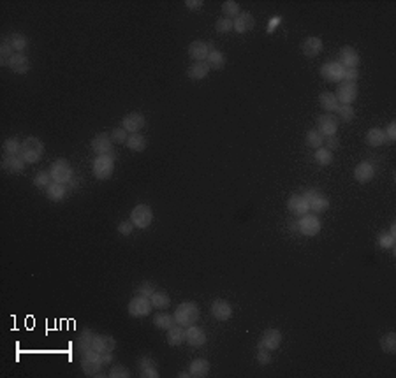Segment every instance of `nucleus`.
<instances>
[{
    "mask_svg": "<svg viewBox=\"0 0 396 378\" xmlns=\"http://www.w3.org/2000/svg\"><path fill=\"white\" fill-rule=\"evenodd\" d=\"M127 137H129V132H127L123 127H118V128H115V130L111 132V139H113L115 142H118V144L125 142Z\"/></svg>",
    "mask_w": 396,
    "mask_h": 378,
    "instance_id": "obj_51",
    "label": "nucleus"
},
{
    "mask_svg": "<svg viewBox=\"0 0 396 378\" xmlns=\"http://www.w3.org/2000/svg\"><path fill=\"white\" fill-rule=\"evenodd\" d=\"M7 67L16 74H27L30 69V60L25 53H14L7 62Z\"/></svg>",
    "mask_w": 396,
    "mask_h": 378,
    "instance_id": "obj_17",
    "label": "nucleus"
},
{
    "mask_svg": "<svg viewBox=\"0 0 396 378\" xmlns=\"http://www.w3.org/2000/svg\"><path fill=\"white\" fill-rule=\"evenodd\" d=\"M210 72V65L206 62H195L188 67L187 74L190 80H205Z\"/></svg>",
    "mask_w": 396,
    "mask_h": 378,
    "instance_id": "obj_30",
    "label": "nucleus"
},
{
    "mask_svg": "<svg viewBox=\"0 0 396 378\" xmlns=\"http://www.w3.org/2000/svg\"><path fill=\"white\" fill-rule=\"evenodd\" d=\"M145 116L141 115V113H129V115L123 116L122 120V127L125 128L129 134H138L139 130H141L143 127H145Z\"/></svg>",
    "mask_w": 396,
    "mask_h": 378,
    "instance_id": "obj_16",
    "label": "nucleus"
},
{
    "mask_svg": "<svg viewBox=\"0 0 396 378\" xmlns=\"http://www.w3.org/2000/svg\"><path fill=\"white\" fill-rule=\"evenodd\" d=\"M287 209L296 216H303V215H306V213H310L308 201L305 199V195H298V194L292 195V197H289Z\"/></svg>",
    "mask_w": 396,
    "mask_h": 378,
    "instance_id": "obj_15",
    "label": "nucleus"
},
{
    "mask_svg": "<svg viewBox=\"0 0 396 378\" xmlns=\"http://www.w3.org/2000/svg\"><path fill=\"white\" fill-rule=\"evenodd\" d=\"M153 292H155V285H153L152 281H143V283L136 288V294L145 295V297H152Z\"/></svg>",
    "mask_w": 396,
    "mask_h": 378,
    "instance_id": "obj_48",
    "label": "nucleus"
},
{
    "mask_svg": "<svg viewBox=\"0 0 396 378\" xmlns=\"http://www.w3.org/2000/svg\"><path fill=\"white\" fill-rule=\"evenodd\" d=\"M127 148L132 149V152H143L146 148V139L143 137L141 134H130L125 141Z\"/></svg>",
    "mask_w": 396,
    "mask_h": 378,
    "instance_id": "obj_36",
    "label": "nucleus"
},
{
    "mask_svg": "<svg viewBox=\"0 0 396 378\" xmlns=\"http://www.w3.org/2000/svg\"><path fill=\"white\" fill-rule=\"evenodd\" d=\"M255 359H257V362L261 366H266L271 362V355H270V350H266V348H259L257 350V355H255Z\"/></svg>",
    "mask_w": 396,
    "mask_h": 378,
    "instance_id": "obj_52",
    "label": "nucleus"
},
{
    "mask_svg": "<svg viewBox=\"0 0 396 378\" xmlns=\"http://www.w3.org/2000/svg\"><path fill=\"white\" fill-rule=\"evenodd\" d=\"M206 63L210 65V69H222L224 65H226V56H224L222 51H219V49L213 48L212 51H210L208 58H206Z\"/></svg>",
    "mask_w": 396,
    "mask_h": 378,
    "instance_id": "obj_35",
    "label": "nucleus"
},
{
    "mask_svg": "<svg viewBox=\"0 0 396 378\" xmlns=\"http://www.w3.org/2000/svg\"><path fill=\"white\" fill-rule=\"evenodd\" d=\"M108 376L109 378H129L130 373H129V369H127L125 366L116 364V366H113V368H111V371L108 373Z\"/></svg>",
    "mask_w": 396,
    "mask_h": 378,
    "instance_id": "obj_49",
    "label": "nucleus"
},
{
    "mask_svg": "<svg viewBox=\"0 0 396 378\" xmlns=\"http://www.w3.org/2000/svg\"><path fill=\"white\" fill-rule=\"evenodd\" d=\"M113 148V139L109 134L106 132H101L97 134L94 139H92V149H94L97 155H104V153H111Z\"/></svg>",
    "mask_w": 396,
    "mask_h": 378,
    "instance_id": "obj_18",
    "label": "nucleus"
},
{
    "mask_svg": "<svg viewBox=\"0 0 396 378\" xmlns=\"http://www.w3.org/2000/svg\"><path fill=\"white\" fill-rule=\"evenodd\" d=\"M185 7H188L190 11H197L203 7V2L201 0H185Z\"/></svg>",
    "mask_w": 396,
    "mask_h": 378,
    "instance_id": "obj_57",
    "label": "nucleus"
},
{
    "mask_svg": "<svg viewBox=\"0 0 396 378\" xmlns=\"http://www.w3.org/2000/svg\"><path fill=\"white\" fill-rule=\"evenodd\" d=\"M298 229L299 233L303 234V236H317V234L320 233V220L319 216L315 215H310V213H306V215H303L301 218H299L298 222Z\"/></svg>",
    "mask_w": 396,
    "mask_h": 378,
    "instance_id": "obj_8",
    "label": "nucleus"
},
{
    "mask_svg": "<svg viewBox=\"0 0 396 378\" xmlns=\"http://www.w3.org/2000/svg\"><path fill=\"white\" fill-rule=\"evenodd\" d=\"M81 368H83L85 375L88 376L99 375V371L104 368L101 362V354L95 350H88L87 354H83L81 355Z\"/></svg>",
    "mask_w": 396,
    "mask_h": 378,
    "instance_id": "obj_6",
    "label": "nucleus"
},
{
    "mask_svg": "<svg viewBox=\"0 0 396 378\" xmlns=\"http://www.w3.org/2000/svg\"><path fill=\"white\" fill-rule=\"evenodd\" d=\"M115 347H116V341L113 336H108V334H95L92 350L99 352V354H106V352L115 350Z\"/></svg>",
    "mask_w": 396,
    "mask_h": 378,
    "instance_id": "obj_20",
    "label": "nucleus"
},
{
    "mask_svg": "<svg viewBox=\"0 0 396 378\" xmlns=\"http://www.w3.org/2000/svg\"><path fill=\"white\" fill-rule=\"evenodd\" d=\"M301 49H303V53L308 56V58H313V56H317L320 51H322V39L312 35V37L305 39Z\"/></svg>",
    "mask_w": 396,
    "mask_h": 378,
    "instance_id": "obj_27",
    "label": "nucleus"
},
{
    "mask_svg": "<svg viewBox=\"0 0 396 378\" xmlns=\"http://www.w3.org/2000/svg\"><path fill=\"white\" fill-rule=\"evenodd\" d=\"M44 155V142L41 141L39 137H27L23 142H21V152L20 157L25 160L27 164H35L42 159Z\"/></svg>",
    "mask_w": 396,
    "mask_h": 378,
    "instance_id": "obj_2",
    "label": "nucleus"
},
{
    "mask_svg": "<svg viewBox=\"0 0 396 378\" xmlns=\"http://www.w3.org/2000/svg\"><path fill=\"white\" fill-rule=\"evenodd\" d=\"M384 134H386V137H387V142H393L396 139V123L391 122L389 127H387V130H384Z\"/></svg>",
    "mask_w": 396,
    "mask_h": 378,
    "instance_id": "obj_55",
    "label": "nucleus"
},
{
    "mask_svg": "<svg viewBox=\"0 0 396 378\" xmlns=\"http://www.w3.org/2000/svg\"><path fill=\"white\" fill-rule=\"evenodd\" d=\"M153 324H155L157 327H160V329H171V327L174 326V317L167 315V313H160V315H157L155 319H153Z\"/></svg>",
    "mask_w": 396,
    "mask_h": 378,
    "instance_id": "obj_43",
    "label": "nucleus"
},
{
    "mask_svg": "<svg viewBox=\"0 0 396 378\" xmlns=\"http://www.w3.org/2000/svg\"><path fill=\"white\" fill-rule=\"evenodd\" d=\"M358 76H359V72L356 67H347V69L344 67V80L342 81H352V83H356Z\"/></svg>",
    "mask_w": 396,
    "mask_h": 378,
    "instance_id": "obj_53",
    "label": "nucleus"
},
{
    "mask_svg": "<svg viewBox=\"0 0 396 378\" xmlns=\"http://www.w3.org/2000/svg\"><path fill=\"white\" fill-rule=\"evenodd\" d=\"M132 229H134V223L129 222V220L118 223V233L122 234V236H129V234L132 233Z\"/></svg>",
    "mask_w": 396,
    "mask_h": 378,
    "instance_id": "obj_54",
    "label": "nucleus"
},
{
    "mask_svg": "<svg viewBox=\"0 0 396 378\" xmlns=\"http://www.w3.org/2000/svg\"><path fill=\"white\" fill-rule=\"evenodd\" d=\"M178 376H180V378H183V376L187 378V376H190V375H188V371H187V373H180V375H178Z\"/></svg>",
    "mask_w": 396,
    "mask_h": 378,
    "instance_id": "obj_61",
    "label": "nucleus"
},
{
    "mask_svg": "<svg viewBox=\"0 0 396 378\" xmlns=\"http://www.w3.org/2000/svg\"><path fill=\"white\" fill-rule=\"evenodd\" d=\"M185 341L190 347H203L206 343V333L194 324V326L187 327V331H185Z\"/></svg>",
    "mask_w": 396,
    "mask_h": 378,
    "instance_id": "obj_21",
    "label": "nucleus"
},
{
    "mask_svg": "<svg viewBox=\"0 0 396 378\" xmlns=\"http://www.w3.org/2000/svg\"><path fill=\"white\" fill-rule=\"evenodd\" d=\"M222 13H224V18L234 20V18L240 14V4L234 2V0H227V2L222 4Z\"/></svg>",
    "mask_w": 396,
    "mask_h": 378,
    "instance_id": "obj_41",
    "label": "nucleus"
},
{
    "mask_svg": "<svg viewBox=\"0 0 396 378\" xmlns=\"http://www.w3.org/2000/svg\"><path fill=\"white\" fill-rule=\"evenodd\" d=\"M20 152H21V142L18 141V139H14V137L6 139V142H4V153H6L7 157L20 155Z\"/></svg>",
    "mask_w": 396,
    "mask_h": 378,
    "instance_id": "obj_42",
    "label": "nucleus"
},
{
    "mask_svg": "<svg viewBox=\"0 0 396 378\" xmlns=\"http://www.w3.org/2000/svg\"><path fill=\"white\" fill-rule=\"evenodd\" d=\"M319 102H320V106H322V108L326 109L327 113H335L338 108H340V102H338L337 95L329 94V92H324V94H320Z\"/></svg>",
    "mask_w": 396,
    "mask_h": 378,
    "instance_id": "obj_33",
    "label": "nucleus"
},
{
    "mask_svg": "<svg viewBox=\"0 0 396 378\" xmlns=\"http://www.w3.org/2000/svg\"><path fill=\"white\" fill-rule=\"evenodd\" d=\"M113 361V352H106V354H101V362L102 366L109 364V362Z\"/></svg>",
    "mask_w": 396,
    "mask_h": 378,
    "instance_id": "obj_59",
    "label": "nucleus"
},
{
    "mask_svg": "<svg viewBox=\"0 0 396 378\" xmlns=\"http://www.w3.org/2000/svg\"><path fill=\"white\" fill-rule=\"evenodd\" d=\"M212 49H213V46L208 44V42L194 41L188 44V56H190L192 60H195V62H206V58H208Z\"/></svg>",
    "mask_w": 396,
    "mask_h": 378,
    "instance_id": "obj_11",
    "label": "nucleus"
},
{
    "mask_svg": "<svg viewBox=\"0 0 396 378\" xmlns=\"http://www.w3.org/2000/svg\"><path fill=\"white\" fill-rule=\"evenodd\" d=\"M174 322L181 327H190L199 320V306L192 301H185L174 310Z\"/></svg>",
    "mask_w": 396,
    "mask_h": 378,
    "instance_id": "obj_1",
    "label": "nucleus"
},
{
    "mask_svg": "<svg viewBox=\"0 0 396 378\" xmlns=\"http://www.w3.org/2000/svg\"><path fill=\"white\" fill-rule=\"evenodd\" d=\"M9 42H11V46H13V49L16 53H23L25 49H27V46H28V39L25 37L23 34H11L9 37Z\"/></svg>",
    "mask_w": 396,
    "mask_h": 378,
    "instance_id": "obj_37",
    "label": "nucleus"
},
{
    "mask_svg": "<svg viewBox=\"0 0 396 378\" xmlns=\"http://www.w3.org/2000/svg\"><path fill=\"white\" fill-rule=\"evenodd\" d=\"M94 338H95V334L92 333V331H83V333H81L80 336H78L76 345H78V350H80L81 355L87 354L88 350H92V345H94Z\"/></svg>",
    "mask_w": 396,
    "mask_h": 378,
    "instance_id": "obj_31",
    "label": "nucleus"
},
{
    "mask_svg": "<svg viewBox=\"0 0 396 378\" xmlns=\"http://www.w3.org/2000/svg\"><path fill=\"white\" fill-rule=\"evenodd\" d=\"M25 160L21 159L20 155H14V157H4L2 160V169L4 171H9V173H21L25 169Z\"/></svg>",
    "mask_w": 396,
    "mask_h": 378,
    "instance_id": "obj_28",
    "label": "nucleus"
},
{
    "mask_svg": "<svg viewBox=\"0 0 396 378\" xmlns=\"http://www.w3.org/2000/svg\"><path fill=\"white\" fill-rule=\"evenodd\" d=\"M153 305L150 301V297H145V295H138L130 299L129 303V313L132 317H145L152 312Z\"/></svg>",
    "mask_w": 396,
    "mask_h": 378,
    "instance_id": "obj_10",
    "label": "nucleus"
},
{
    "mask_svg": "<svg viewBox=\"0 0 396 378\" xmlns=\"http://www.w3.org/2000/svg\"><path fill=\"white\" fill-rule=\"evenodd\" d=\"M306 144L312 146V148H320L324 144V137L319 134L317 128H312V130L306 132Z\"/></svg>",
    "mask_w": 396,
    "mask_h": 378,
    "instance_id": "obj_44",
    "label": "nucleus"
},
{
    "mask_svg": "<svg viewBox=\"0 0 396 378\" xmlns=\"http://www.w3.org/2000/svg\"><path fill=\"white\" fill-rule=\"evenodd\" d=\"M65 192H67L65 185L56 183V181H51V183L46 187V197H48L49 201L58 202V201H62V199L65 197Z\"/></svg>",
    "mask_w": 396,
    "mask_h": 378,
    "instance_id": "obj_29",
    "label": "nucleus"
},
{
    "mask_svg": "<svg viewBox=\"0 0 396 378\" xmlns=\"http://www.w3.org/2000/svg\"><path fill=\"white\" fill-rule=\"evenodd\" d=\"M150 301H152V305L155 306V308L164 310V308H167V306H169L171 299H169V295H167L166 292L155 290V292L152 294V297H150Z\"/></svg>",
    "mask_w": 396,
    "mask_h": 378,
    "instance_id": "obj_39",
    "label": "nucleus"
},
{
    "mask_svg": "<svg viewBox=\"0 0 396 378\" xmlns=\"http://www.w3.org/2000/svg\"><path fill=\"white\" fill-rule=\"evenodd\" d=\"M49 176H51V180L56 181V183L65 185V183H69V181H73V167H71V164L67 162L65 159H58L51 164V167H49Z\"/></svg>",
    "mask_w": 396,
    "mask_h": 378,
    "instance_id": "obj_4",
    "label": "nucleus"
},
{
    "mask_svg": "<svg viewBox=\"0 0 396 378\" xmlns=\"http://www.w3.org/2000/svg\"><path fill=\"white\" fill-rule=\"evenodd\" d=\"M185 340V329L181 326H173L171 329H167V343L171 345V347H178V345H181Z\"/></svg>",
    "mask_w": 396,
    "mask_h": 378,
    "instance_id": "obj_34",
    "label": "nucleus"
},
{
    "mask_svg": "<svg viewBox=\"0 0 396 378\" xmlns=\"http://www.w3.org/2000/svg\"><path fill=\"white\" fill-rule=\"evenodd\" d=\"M212 315L217 320H227L233 315V308L226 299H215L212 305Z\"/></svg>",
    "mask_w": 396,
    "mask_h": 378,
    "instance_id": "obj_25",
    "label": "nucleus"
},
{
    "mask_svg": "<svg viewBox=\"0 0 396 378\" xmlns=\"http://www.w3.org/2000/svg\"><path fill=\"white\" fill-rule=\"evenodd\" d=\"M366 142H368L370 146H373V148H377V146L386 144L387 137H386V134H384L382 128H370L368 134H366Z\"/></svg>",
    "mask_w": 396,
    "mask_h": 378,
    "instance_id": "obj_32",
    "label": "nucleus"
},
{
    "mask_svg": "<svg viewBox=\"0 0 396 378\" xmlns=\"http://www.w3.org/2000/svg\"><path fill=\"white\" fill-rule=\"evenodd\" d=\"M138 368H139V375H141V378H159L160 375L159 369H157L155 361H153L152 357H148V355L139 357Z\"/></svg>",
    "mask_w": 396,
    "mask_h": 378,
    "instance_id": "obj_19",
    "label": "nucleus"
},
{
    "mask_svg": "<svg viewBox=\"0 0 396 378\" xmlns=\"http://www.w3.org/2000/svg\"><path fill=\"white\" fill-rule=\"evenodd\" d=\"M255 25V20L250 13H240L233 20V30H236L238 34H245V32H250Z\"/></svg>",
    "mask_w": 396,
    "mask_h": 378,
    "instance_id": "obj_22",
    "label": "nucleus"
},
{
    "mask_svg": "<svg viewBox=\"0 0 396 378\" xmlns=\"http://www.w3.org/2000/svg\"><path fill=\"white\" fill-rule=\"evenodd\" d=\"M324 141H326V148H338L340 146V142H338V139L335 137V135H331V137H324Z\"/></svg>",
    "mask_w": 396,
    "mask_h": 378,
    "instance_id": "obj_58",
    "label": "nucleus"
},
{
    "mask_svg": "<svg viewBox=\"0 0 396 378\" xmlns=\"http://www.w3.org/2000/svg\"><path fill=\"white\" fill-rule=\"evenodd\" d=\"M389 234H393V236H396V225H394V223H393V225H391Z\"/></svg>",
    "mask_w": 396,
    "mask_h": 378,
    "instance_id": "obj_60",
    "label": "nucleus"
},
{
    "mask_svg": "<svg viewBox=\"0 0 396 378\" xmlns=\"http://www.w3.org/2000/svg\"><path fill=\"white\" fill-rule=\"evenodd\" d=\"M359 53L356 51L352 46H344V48L340 49V60L338 62L342 63V65L347 69V67H356L358 69V65H359Z\"/></svg>",
    "mask_w": 396,
    "mask_h": 378,
    "instance_id": "obj_24",
    "label": "nucleus"
},
{
    "mask_svg": "<svg viewBox=\"0 0 396 378\" xmlns=\"http://www.w3.org/2000/svg\"><path fill=\"white\" fill-rule=\"evenodd\" d=\"M215 30L219 34H227V32L233 30V20L229 18H220V20L215 21Z\"/></svg>",
    "mask_w": 396,
    "mask_h": 378,
    "instance_id": "obj_47",
    "label": "nucleus"
},
{
    "mask_svg": "<svg viewBox=\"0 0 396 378\" xmlns=\"http://www.w3.org/2000/svg\"><path fill=\"white\" fill-rule=\"evenodd\" d=\"M337 99L342 106H351L358 99V85L352 81H342L337 88Z\"/></svg>",
    "mask_w": 396,
    "mask_h": 378,
    "instance_id": "obj_7",
    "label": "nucleus"
},
{
    "mask_svg": "<svg viewBox=\"0 0 396 378\" xmlns=\"http://www.w3.org/2000/svg\"><path fill=\"white\" fill-rule=\"evenodd\" d=\"M280 23H282V18H280V16H273V18L270 20V23H268L266 30L270 32V34H273V32L278 28V25H280Z\"/></svg>",
    "mask_w": 396,
    "mask_h": 378,
    "instance_id": "obj_56",
    "label": "nucleus"
},
{
    "mask_svg": "<svg viewBox=\"0 0 396 378\" xmlns=\"http://www.w3.org/2000/svg\"><path fill=\"white\" fill-rule=\"evenodd\" d=\"M303 195H305V199L308 201V206L313 213H322L329 208V201H327V197H324V195L320 194L319 190H315V188L306 190Z\"/></svg>",
    "mask_w": 396,
    "mask_h": 378,
    "instance_id": "obj_9",
    "label": "nucleus"
},
{
    "mask_svg": "<svg viewBox=\"0 0 396 378\" xmlns=\"http://www.w3.org/2000/svg\"><path fill=\"white\" fill-rule=\"evenodd\" d=\"M313 159H315V162L319 164V166H329V164L333 162V152L320 146V148L315 149V155H313Z\"/></svg>",
    "mask_w": 396,
    "mask_h": 378,
    "instance_id": "obj_38",
    "label": "nucleus"
},
{
    "mask_svg": "<svg viewBox=\"0 0 396 378\" xmlns=\"http://www.w3.org/2000/svg\"><path fill=\"white\" fill-rule=\"evenodd\" d=\"M94 176L97 180H108L115 171V155L113 153H104V155H97V159L94 160Z\"/></svg>",
    "mask_w": 396,
    "mask_h": 378,
    "instance_id": "obj_3",
    "label": "nucleus"
},
{
    "mask_svg": "<svg viewBox=\"0 0 396 378\" xmlns=\"http://www.w3.org/2000/svg\"><path fill=\"white\" fill-rule=\"evenodd\" d=\"M337 111H338V115H340V118L344 120V122H351V120H354V116H356V111H354L352 106H340Z\"/></svg>",
    "mask_w": 396,
    "mask_h": 378,
    "instance_id": "obj_50",
    "label": "nucleus"
},
{
    "mask_svg": "<svg viewBox=\"0 0 396 378\" xmlns=\"http://www.w3.org/2000/svg\"><path fill=\"white\" fill-rule=\"evenodd\" d=\"M375 176V167L370 162H359L354 169V180L359 183H368Z\"/></svg>",
    "mask_w": 396,
    "mask_h": 378,
    "instance_id": "obj_23",
    "label": "nucleus"
},
{
    "mask_svg": "<svg viewBox=\"0 0 396 378\" xmlns=\"http://www.w3.org/2000/svg\"><path fill=\"white\" fill-rule=\"evenodd\" d=\"M380 348L386 354H394L396 352V334L394 333H387L386 336H382L380 340Z\"/></svg>",
    "mask_w": 396,
    "mask_h": 378,
    "instance_id": "obj_40",
    "label": "nucleus"
},
{
    "mask_svg": "<svg viewBox=\"0 0 396 378\" xmlns=\"http://www.w3.org/2000/svg\"><path fill=\"white\" fill-rule=\"evenodd\" d=\"M394 245H396V236H393V234H389V233H382V234H379V247L380 248H394Z\"/></svg>",
    "mask_w": 396,
    "mask_h": 378,
    "instance_id": "obj_46",
    "label": "nucleus"
},
{
    "mask_svg": "<svg viewBox=\"0 0 396 378\" xmlns=\"http://www.w3.org/2000/svg\"><path fill=\"white\" fill-rule=\"evenodd\" d=\"M282 343V333L278 329H268L264 331L259 341V348H266V350H277Z\"/></svg>",
    "mask_w": 396,
    "mask_h": 378,
    "instance_id": "obj_14",
    "label": "nucleus"
},
{
    "mask_svg": "<svg viewBox=\"0 0 396 378\" xmlns=\"http://www.w3.org/2000/svg\"><path fill=\"white\" fill-rule=\"evenodd\" d=\"M130 222L138 229H146L153 222V211L148 204H138L130 211Z\"/></svg>",
    "mask_w": 396,
    "mask_h": 378,
    "instance_id": "obj_5",
    "label": "nucleus"
},
{
    "mask_svg": "<svg viewBox=\"0 0 396 378\" xmlns=\"http://www.w3.org/2000/svg\"><path fill=\"white\" fill-rule=\"evenodd\" d=\"M317 130L322 137H331L338 130V120L333 115H322L317 120Z\"/></svg>",
    "mask_w": 396,
    "mask_h": 378,
    "instance_id": "obj_13",
    "label": "nucleus"
},
{
    "mask_svg": "<svg viewBox=\"0 0 396 378\" xmlns=\"http://www.w3.org/2000/svg\"><path fill=\"white\" fill-rule=\"evenodd\" d=\"M51 176H49V171H41L34 176V185L39 188H46L49 183H51Z\"/></svg>",
    "mask_w": 396,
    "mask_h": 378,
    "instance_id": "obj_45",
    "label": "nucleus"
},
{
    "mask_svg": "<svg viewBox=\"0 0 396 378\" xmlns=\"http://www.w3.org/2000/svg\"><path fill=\"white\" fill-rule=\"evenodd\" d=\"M320 74H322L324 80L338 81V83H340V81L344 80V65H342L340 62L331 60V62H326L322 67H320Z\"/></svg>",
    "mask_w": 396,
    "mask_h": 378,
    "instance_id": "obj_12",
    "label": "nucleus"
},
{
    "mask_svg": "<svg viewBox=\"0 0 396 378\" xmlns=\"http://www.w3.org/2000/svg\"><path fill=\"white\" fill-rule=\"evenodd\" d=\"M210 368H212L210 361H206V359H194L190 362V366H188V375L192 378H205L208 376Z\"/></svg>",
    "mask_w": 396,
    "mask_h": 378,
    "instance_id": "obj_26",
    "label": "nucleus"
}]
</instances>
